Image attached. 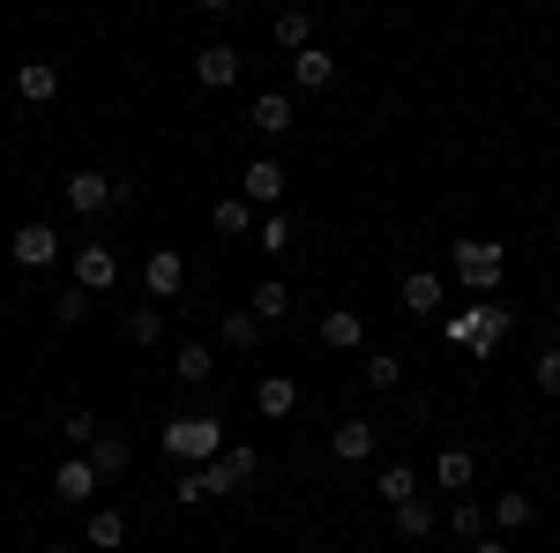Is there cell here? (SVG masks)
<instances>
[{"mask_svg": "<svg viewBox=\"0 0 560 553\" xmlns=\"http://www.w3.org/2000/svg\"><path fill=\"white\" fill-rule=\"evenodd\" d=\"M277 195H284V165H277V158H255V165L240 172V203H247V210H269V203H277Z\"/></svg>", "mask_w": 560, "mask_h": 553, "instance_id": "cell-5", "label": "cell"}, {"mask_svg": "<svg viewBox=\"0 0 560 553\" xmlns=\"http://www.w3.org/2000/svg\"><path fill=\"white\" fill-rule=\"evenodd\" d=\"M247 224H255V210H247L240 195H232V203H217V232H247Z\"/></svg>", "mask_w": 560, "mask_h": 553, "instance_id": "cell-34", "label": "cell"}, {"mask_svg": "<svg viewBox=\"0 0 560 553\" xmlns=\"http://www.w3.org/2000/svg\"><path fill=\"white\" fill-rule=\"evenodd\" d=\"M471 553H509V539H478V546Z\"/></svg>", "mask_w": 560, "mask_h": 553, "instance_id": "cell-37", "label": "cell"}, {"mask_svg": "<svg viewBox=\"0 0 560 553\" xmlns=\"http://www.w3.org/2000/svg\"><path fill=\"white\" fill-rule=\"evenodd\" d=\"M210 367H217V359L202 352V344H179V352H173V375H179V382H210Z\"/></svg>", "mask_w": 560, "mask_h": 553, "instance_id": "cell-26", "label": "cell"}, {"mask_svg": "<svg viewBox=\"0 0 560 553\" xmlns=\"http://www.w3.org/2000/svg\"><path fill=\"white\" fill-rule=\"evenodd\" d=\"M60 434L75 441V457H90V441H97V412H68V419H60Z\"/></svg>", "mask_w": 560, "mask_h": 553, "instance_id": "cell-30", "label": "cell"}, {"mask_svg": "<svg viewBox=\"0 0 560 553\" xmlns=\"http://www.w3.org/2000/svg\"><path fill=\"white\" fill-rule=\"evenodd\" d=\"M97 486H105V479H97V464H90V457H68V464L52 471V494H60L68 509H83V502L97 494Z\"/></svg>", "mask_w": 560, "mask_h": 553, "instance_id": "cell-6", "label": "cell"}, {"mask_svg": "<svg viewBox=\"0 0 560 553\" xmlns=\"http://www.w3.org/2000/svg\"><path fill=\"white\" fill-rule=\"evenodd\" d=\"M255 337H261L255 307H240V314H224V344H232V352H255Z\"/></svg>", "mask_w": 560, "mask_h": 553, "instance_id": "cell-27", "label": "cell"}, {"mask_svg": "<svg viewBox=\"0 0 560 553\" xmlns=\"http://www.w3.org/2000/svg\"><path fill=\"white\" fill-rule=\"evenodd\" d=\"M68 210L75 217L113 210V180H105V172H75V180H68Z\"/></svg>", "mask_w": 560, "mask_h": 553, "instance_id": "cell-10", "label": "cell"}, {"mask_svg": "<svg viewBox=\"0 0 560 553\" xmlns=\"http://www.w3.org/2000/svg\"><path fill=\"white\" fill-rule=\"evenodd\" d=\"M195 76H202V90L240 83V53H232V45H202V53H195Z\"/></svg>", "mask_w": 560, "mask_h": 553, "instance_id": "cell-12", "label": "cell"}, {"mask_svg": "<svg viewBox=\"0 0 560 553\" xmlns=\"http://www.w3.org/2000/svg\"><path fill=\"white\" fill-rule=\"evenodd\" d=\"M165 449L202 471V464H217V457H224V434H217L210 412H202V419H173V426H165Z\"/></svg>", "mask_w": 560, "mask_h": 553, "instance_id": "cell-1", "label": "cell"}, {"mask_svg": "<svg viewBox=\"0 0 560 553\" xmlns=\"http://www.w3.org/2000/svg\"><path fill=\"white\" fill-rule=\"evenodd\" d=\"M247 120H255L261 135H284V128H292V97H277V90H269V97H255V113H247Z\"/></svg>", "mask_w": 560, "mask_h": 553, "instance_id": "cell-21", "label": "cell"}, {"mask_svg": "<svg viewBox=\"0 0 560 553\" xmlns=\"http://www.w3.org/2000/svg\"><path fill=\"white\" fill-rule=\"evenodd\" d=\"M292 247V224L284 217H261V255H284Z\"/></svg>", "mask_w": 560, "mask_h": 553, "instance_id": "cell-35", "label": "cell"}, {"mask_svg": "<svg viewBox=\"0 0 560 553\" xmlns=\"http://www.w3.org/2000/svg\"><path fill=\"white\" fill-rule=\"evenodd\" d=\"M45 553H75V546H45Z\"/></svg>", "mask_w": 560, "mask_h": 553, "instance_id": "cell-38", "label": "cell"}, {"mask_svg": "<svg viewBox=\"0 0 560 553\" xmlns=\"http://www.w3.org/2000/svg\"><path fill=\"white\" fill-rule=\"evenodd\" d=\"M83 539H90L97 553H120V546H128V516H120V509H90Z\"/></svg>", "mask_w": 560, "mask_h": 553, "instance_id": "cell-15", "label": "cell"}, {"mask_svg": "<svg viewBox=\"0 0 560 553\" xmlns=\"http://www.w3.org/2000/svg\"><path fill=\"white\" fill-rule=\"evenodd\" d=\"M388 523H396L404 539H427V531H433V502H419V494H411L404 509H388Z\"/></svg>", "mask_w": 560, "mask_h": 553, "instance_id": "cell-22", "label": "cell"}, {"mask_svg": "<svg viewBox=\"0 0 560 553\" xmlns=\"http://www.w3.org/2000/svg\"><path fill=\"white\" fill-rule=\"evenodd\" d=\"M284 307H292V292H284L277 277H269V285L255 292V322H284Z\"/></svg>", "mask_w": 560, "mask_h": 553, "instance_id": "cell-29", "label": "cell"}, {"mask_svg": "<svg viewBox=\"0 0 560 553\" xmlns=\"http://www.w3.org/2000/svg\"><path fill=\"white\" fill-rule=\"evenodd\" d=\"M433 479H441L448 494H464V486L478 479V457H471V449H441V464H433Z\"/></svg>", "mask_w": 560, "mask_h": 553, "instance_id": "cell-18", "label": "cell"}, {"mask_svg": "<svg viewBox=\"0 0 560 553\" xmlns=\"http://www.w3.org/2000/svg\"><path fill=\"white\" fill-rule=\"evenodd\" d=\"M142 285H150V299H179V285H187V262H179L173 247H158V255L142 262Z\"/></svg>", "mask_w": 560, "mask_h": 553, "instance_id": "cell-9", "label": "cell"}, {"mask_svg": "<svg viewBox=\"0 0 560 553\" xmlns=\"http://www.w3.org/2000/svg\"><path fill=\"white\" fill-rule=\"evenodd\" d=\"M195 479H202V494H240V486L255 479V449H224V457L202 464Z\"/></svg>", "mask_w": 560, "mask_h": 553, "instance_id": "cell-4", "label": "cell"}, {"mask_svg": "<svg viewBox=\"0 0 560 553\" xmlns=\"http://www.w3.org/2000/svg\"><path fill=\"white\" fill-rule=\"evenodd\" d=\"M52 322H60V330L90 322V292H60V299H52Z\"/></svg>", "mask_w": 560, "mask_h": 553, "instance_id": "cell-31", "label": "cell"}, {"mask_svg": "<svg viewBox=\"0 0 560 553\" xmlns=\"http://www.w3.org/2000/svg\"><path fill=\"white\" fill-rule=\"evenodd\" d=\"M404 307H411V314H433V307H441V277H433V269H411V277H404Z\"/></svg>", "mask_w": 560, "mask_h": 553, "instance_id": "cell-19", "label": "cell"}, {"mask_svg": "<svg viewBox=\"0 0 560 553\" xmlns=\"http://www.w3.org/2000/svg\"><path fill=\"white\" fill-rule=\"evenodd\" d=\"M15 262H23V269L60 262V232H52V224H23V232H15Z\"/></svg>", "mask_w": 560, "mask_h": 553, "instance_id": "cell-11", "label": "cell"}, {"mask_svg": "<svg viewBox=\"0 0 560 553\" xmlns=\"http://www.w3.org/2000/svg\"><path fill=\"white\" fill-rule=\"evenodd\" d=\"M448 531H456V539H478V531H486V509H478V502H456Z\"/></svg>", "mask_w": 560, "mask_h": 553, "instance_id": "cell-33", "label": "cell"}, {"mask_svg": "<svg viewBox=\"0 0 560 553\" xmlns=\"http://www.w3.org/2000/svg\"><path fill=\"white\" fill-rule=\"evenodd\" d=\"M255 404H261V419H284V412H292V404H300V389L284 382V375H269V382L255 389Z\"/></svg>", "mask_w": 560, "mask_h": 553, "instance_id": "cell-20", "label": "cell"}, {"mask_svg": "<svg viewBox=\"0 0 560 553\" xmlns=\"http://www.w3.org/2000/svg\"><path fill=\"white\" fill-rule=\"evenodd\" d=\"M329 449H337V464H359V457H374V426H366V419H345Z\"/></svg>", "mask_w": 560, "mask_h": 553, "instance_id": "cell-17", "label": "cell"}, {"mask_svg": "<svg viewBox=\"0 0 560 553\" xmlns=\"http://www.w3.org/2000/svg\"><path fill=\"white\" fill-rule=\"evenodd\" d=\"M396 382H404V367H396L388 352H374V359H366V389H396Z\"/></svg>", "mask_w": 560, "mask_h": 553, "instance_id": "cell-32", "label": "cell"}, {"mask_svg": "<svg viewBox=\"0 0 560 553\" xmlns=\"http://www.w3.org/2000/svg\"><path fill=\"white\" fill-rule=\"evenodd\" d=\"M411 494H419V471H411V464H388L382 471V502H388V509H404Z\"/></svg>", "mask_w": 560, "mask_h": 553, "instance_id": "cell-24", "label": "cell"}, {"mask_svg": "<svg viewBox=\"0 0 560 553\" xmlns=\"http://www.w3.org/2000/svg\"><path fill=\"white\" fill-rule=\"evenodd\" d=\"M523 523H530V494H516V486H509V494L493 502V531H523Z\"/></svg>", "mask_w": 560, "mask_h": 553, "instance_id": "cell-25", "label": "cell"}, {"mask_svg": "<svg viewBox=\"0 0 560 553\" xmlns=\"http://www.w3.org/2000/svg\"><path fill=\"white\" fill-rule=\"evenodd\" d=\"M292 83L300 90H329L337 83V60H329L322 45H306V53H292Z\"/></svg>", "mask_w": 560, "mask_h": 553, "instance_id": "cell-14", "label": "cell"}, {"mask_svg": "<svg viewBox=\"0 0 560 553\" xmlns=\"http://www.w3.org/2000/svg\"><path fill=\"white\" fill-rule=\"evenodd\" d=\"M538 389H546V396H560V344H546V352H538Z\"/></svg>", "mask_w": 560, "mask_h": 553, "instance_id": "cell-36", "label": "cell"}, {"mask_svg": "<svg viewBox=\"0 0 560 553\" xmlns=\"http://www.w3.org/2000/svg\"><path fill=\"white\" fill-rule=\"evenodd\" d=\"M15 97H23V105H52V97H60V68H52V60H23V68H15Z\"/></svg>", "mask_w": 560, "mask_h": 553, "instance_id": "cell-8", "label": "cell"}, {"mask_svg": "<svg viewBox=\"0 0 560 553\" xmlns=\"http://www.w3.org/2000/svg\"><path fill=\"white\" fill-rule=\"evenodd\" d=\"M448 337L471 344V352H493V344L509 337V307H501V299H478L471 314H456V322H448Z\"/></svg>", "mask_w": 560, "mask_h": 553, "instance_id": "cell-2", "label": "cell"}, {"mask_svg": "<svg viewBox=\"0 0 560 553\" xmlns=\"http://www.w3.org/2000/svg\"><path fill=\"white\" fill-rule=\"evenodd\" d=\"M90 464H97V479H120V471L135 464V449L120 434H97V441H90Z\"/></svg>", "mask_w": 560, "mask_h": 553, "instance_id": "cell-16", "label": "cell"}, {"mask_svg": "<svg viewBox=\"0 0 560 553\" xmlns=\"http://www.w3.org/2000/svg\"><path fill=\"white\" fill-rule=\"evenodd\" d=\"M322 344H329V352H359V344H366V322H359L351 307H329V314H322Z\"/></svg>", "mask_w": 560, "mask_h": 553, "instance_id": "cell-13", "label": "cell"}, {"mask_svg": "<svg viewBox=\"0 0 560 553\" xmlns=\"http://www.w3.org/2000/svg\"><path fill=\"white\" fill-rule=\"evenodd\" d=\"M456 277L471 292H493L501 285V240H456Z\"/></svg>", "mask_w": 560, "mask_h": 553, "instance_id": "cell-3", "label": "cell"}, {"mask_svg": "<svg viewBox=\"0 0 560 553\" xmlns=\"http://www.w3.org/2000/svg\"><path fill=\"white\" fill-rule=\"evenodd\" d=\"M277 45L306 53V45H314V15H306V8H284V15H277Z\"/></svg>", "mask_w": 560, "mask_h": 553, "instance_id": "cell-23", "label": "cell"}, {"mask_svg": "<svg viewBox=\"0 0 560 553\" xmlns=\"http://www.w3.org/2000/svg\"><path fill=\"white\" fill-rule=\"evenodd\" d=\"M120 277V262H113V247H97V240H83L75 247V292H105Z\"/></svg>", "mask_w": 560, "mask_h": 553, "instance_id": "cell-7", "label": "cell"}, {"mask_svg": "<svg viewBox=\"0 0 560 553\" xmlns=\"http://www.w3.org/2000/svg\"><path fill=\"white\" fill-rule=\"evenodd\" d=\"M128 337L142 344V352H150V344H165V322H158V307H135V314H128Z\"/></svg>", "mask_w": 560, "mask_h": 553, "instance_id": "cell-28", "label": "cell"}]
</instances>
